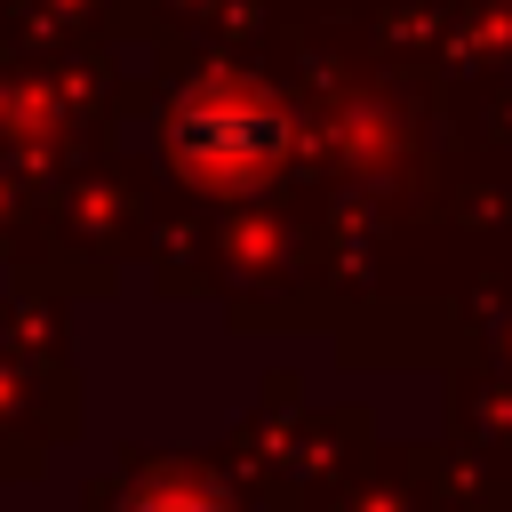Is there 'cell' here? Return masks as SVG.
<instances>
[{
  "instance_id": "6da1fadb",
  "label": "cell",
  "mask_w": 512,
  "mask_h": 512,
  "mask_svg": "<svg viewBox=\"0 0 512 512\" xmlns=\"http://www.w3.org/2000/svg\"><path fill=\"white\" fill-rule=\"evenodd\" d=\"M280 144H288L280 112L256 104L248 88H200V96L176 112V152H184V168H200V176H216V184H240V176L272 168Z\"/></svg>"
}]
</instances>
